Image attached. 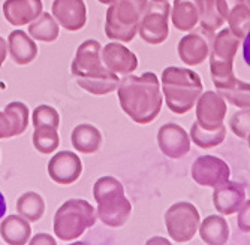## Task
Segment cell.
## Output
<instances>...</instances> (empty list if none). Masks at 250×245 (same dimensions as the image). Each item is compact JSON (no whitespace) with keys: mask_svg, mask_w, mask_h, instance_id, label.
I'll use <instances>...</instances> for the list:
<instances>
[{"mask_svg":"<svg viewBox=\"0 0 250 245\" xmlns=\"http://www.w3.org/2000/svg\"><path fill=\"white\" fill-rule=\"evenodd\" d=\"M98 218L108 227H122L132 214V204L125 194L123 184L116 176H101L93 186Z\"/></svg>","mask_w":250,"mask_h":245,"instance_id":"4","label":"cell"},{"mask_svg":"<svg viewBox=\"0 0 250 245\" xmlns=\"http://www.w3.org/2000/svg\"><path fill=\"white\" fill-rule=\"evenodd\" d=\"M59 33H60L59 23L48 12H42L29 26V35L35 40H41V42L51 43V42L57 40Z\"/></svg>","mask_w":250,"mask_h":245,"instance_id":"25","label":"cell"},{"mask_svg":"<svg viewBox=\"0 0 250 245\" xmlns=\"http://www.w3.org/2000/svg\"><path fill=\"white\" fill-rule=\"evenodd\" d=\"M201 239L208 245H223L229 239V225L220 215H208L199 225Z\"/></svg>","mask_w":250,"mask_h":245,"instance_id":"24","label":"cell"},{"mask_svg":"<svg viewBox=\"0 0 250 245\" xmlns=\"http://www.w3.org/2000/svg\"><path fill=\"white\" fill-rule=\"evenodd\" d=\"M199 212L190 202H177L165 212V227L169 238L177 244L192 241L199 229Z\"/></svg>","mask_w":250,"mask_h":245,"instance_id":"8","label":"cell"},{"mask_svg":"<svg viewBox=\"0 0 250 245\" xmlns=\"http://www.w3.org/2000/svg\"><path fill=\"white\" fill-rule=\"evenodd\" d=\"M33 126L36 124H53L56 127L60 126V115L57 113V109H54L50 105H39L33 111V117H32Z\"/></svg>","mask_w":250,"mask_h":245,"instance_id":"33","label":"cell"},{"mask_svg":"<svg viewBox=\"0 0 250 245\" xmlns=\"http://www.w3.org/2000/svg\"><path fill=\"white\" fill-rule=\"evenodd\" d=\"M98 2H101L102 5H111V3L117 2V0H98Z\"/></svg>","mask_w":250,"mask_h":245,"instance_id":"39","label":"cell"},{"mask_svg":"<svg viewBox=\"0 0 250 245\" xmlns=\"http://www.w3.org/2000/svg\"><path fill=\"white\" fill-rule=\"evenodd\" d=\"M225 136H226L225 124H220L214 129H206V127H202L198 121H195L192 124V129H190L192 142L202 150H210V148L220 145L225 141Z\"/></svg>","mask_w":250,"mask_h":245,"instance_id":"26","label":"cell"},{"mask_svg":"<svg viewBox=\"0 0 250 245\" xmlns=\"http://www.w3.org/2000/svg\"><path fill=\"white\" fill-rule=\"evenodd\" d=\"M153 2H168V0H153Z\"/></svg>","mask_w":250,"mask_h":245,"instance_id":"41","label":"cell"},{"mask_svg":"<svg viewBox=\"0 0 250 245\" xmlns=\"http://www.w3.org/2000/svg\"><path fill=\"white\" fill-rule=\"evenodd\" d=\"M213 38L214 36L206 33L204 30L192 32L185 38H181L177 45V53L180 60L186 63L188 66L202 64L210 56Z\"/></svg>","mask_w":250,"mask_h":245,"instance_id":"12","label":"cell"},{"mask_svg":"<svg viewBox=\"0 0 250 245\" xmlns=\"http://www.w3.org/2000/svg\"><path fill=\"white\" fill-rule=\"evenodd\" d=\"M228 105L222 94L216 92L201 93L196 100V121L206 129H214L223 124Z\"/></svg>","mask_w":250,"mask_h":245,"instance_id":"14","label":"cell"},{"mask_svg":"<svg viewBox=\"0 0 250 245\" xmlns=\"http://www.w3.org/2000/svg\"><path fill=\"white\" fill-rule=\"evenodd\" d=\"M246 2H247V5L250 6V0H246Z\"/></svg>","mask_w":250,"mask_h":245,"instance_id":"42","label":"cell"},{"mask_svg":"<svg viewBox=\"0 0 250 245\" xmlns=\"http://www.w3.org/2000/svg\"><path fill=\"white\" fill-rule=\"evenodd\" d=\"M51 14L67 32H78L87 23V6L84 0H54Z\"/></svg>","mask_w":250,"mask_h":245,"instance_id":"15","label":"cell"},{"mask_svg":"<svg viewBox=\"0 0 250 245\" xmlns=\"http://www.w3.org/2000/svg\"><path fill=\"white\" fill-rule=\"evenodd\" d=\"M161 82L168 109L177 115L189 113L196 105L204 88L201 76L195 71L175 66L164 69Z\"/></svg>","mask_w":250,"mask_h":245,"instance_id":"3","label":"cell"},{"mask_svg":"<svg viewBox=\"0 0 250 245\" xmlns=\"http://www.w3.org/2000/svg\"><path fill=\"white\" fill-rule=\"evenodd\" d=\"M17 212L30 223L39 221L45 212L43 197L35 191H27L21 194L17 200Z\"/></svg>","mask_w":250,"mask_h":245,"instance_id":"28","label":"cell"},{"mask_svg":"<svg viewBox=\"0 0 250 245\" xmlns=\"http://www.w3.org/2000/svg\"><path fill=\"white\" fill-rule=\"evenodd\" d=\"M102 45L99 40L87 39L77 48L71 63V74L83 90L95 96H104L117 90L120 78L111 72L101 57Z\"/></svg>","mask_w":250,"mask_h":245,"instance_id":"2","label":"cell"},{"mask_svg":"<svg viewBox=\"0 0 250 245\" xmlns=\"http://www.w3.org/2000/svg\"><path fill=\"white\" fill-rule=\"evenodd\" d=\"M33 133V147L41 154H51L60 145L59 127L53 124H36Z\"/></svg>","mask_w":250,"mask_h":245,"instance_id":"27","label":"cell"},{"mask_svg":"<svg viewBox=\"0 0 250 245\" xmlns=\"http://www.w3.org/2000/svg\"><path fill=\"white\" fill-rule=\"evenodd\" d=\"M247 141H249V150H250V133H249V136H247Z\"/></svg>","mask_w":250,"mask_h":245,"instance_id":"40","label":"cell"},{"mask_svg":"<svg viewBox=\"0 0 250 245\" xmlns=\"http://www.w3.org/2000/svg\"><path fill=\"white\" fill-rule=\"evenodd\" d=\"M43 9L42 0H5L3 15L12 26H27L36 19Z\"/></svg>","mask_w":250,"mask_h":245,"instance_id":"19","label":"cell"},{"mask_svg":"<svg viewBox=\"0 0 250 245\" xmlns=\"http://www.w3.org/2000/svg\"><path fill=\"white\" fill-rule=\"evenodd\" d=\"M232 133L240 139H247L250 133V108H241L229 121Z\"/></svg>","mask_w":250,"mask_h":245,"instance_id":"32","label":"cell"},{"mask_svg":"<svg viewBox=\"0 0 250 245\" xmlns=\"http://www.w3.org/2000/svg\"><path fill=\"white\" fill-rule=\"evenodd\" d=\"M237 226L243 233H250V200L244 202L243 207L238 209Z\"/></svg>","mask_w":250,"mask_h":245,"instance_id":"34","label":"cell"},{"mask_svg":"<svg viewBox=\"0 0 250 245\" xmlns=\"http://www.w3.org/2000/svg\"><path fill=\"white\" fill-rule=\"evenodd\" d=\"M5 214H6V200H5L3 193L0 191V218H3Z\"/></svg>","mask_w":250,"mask_h":245,"instance_id":"38","label":"cell"},{"mask_svg":"<svg viewBox=\"0 0 250 245\" xmlns=\"http://www.w3.org/2000/svg\"><path fill=\"white\" fill-rule=\"evenodd\" d=\"M220 94L237 108H250V82L237 79L225 90H220Z\"/></svg>","mask_w":250,"mask_h":245,"instance_id":"31","label":"cell"},{"mask_svg":"<svg viewBox=\"0 0 250 245\" xmlns=\"http://www.w3.org/2000/svg\"><path fill=\"white\" fill-rule=\"evenodd\" d=\"M117 94L125 114L136 124H150L161 114L162 90L153 72L126 75L117 87Z\"/></svg>","mask_w":250,"mask_h":245,"instance_id":"1","label":"cell"},{"mask_svg":"<svg viewBox=\"0 0 250 245\" xmlns=\"http://www.w3.org/2000/svg\"><path fill=\"white\" fill-rule=\"evenodd\" d=\"M98 220L96 208L84 199H69L57 209L53 221L56 236L63 242L78 239Z\"/></svg>","mask_w":250,"mask_h":245,"instance_id":"5","label":"cell"},{"mask_svg":"<svg viewBox=\"0 0 250 245\" xmlns=\"http://www.w3.org/2000/svg\"><path fill=\"white\" fill-rule=\"evenodd\" d=\"M29 242H30L32 245H36V244H50V245H56V244H57V241H56L53 236L45 235V233H39V235L33 236V239L29 241Z\"/></svg>","mask_w":250,"mask_h":245,"instance_id":"35","label":"cell"},{"mask_svg":"<svg viewBox=\"0 0 250 245\" xmlns=\"http://www.w3.org/2000/svg\"><path fill=\"white\" fill-rule=\"evenodd\" d=\"M38 45L32 36L22 30H14L8 36V51L12 61L18 66L30 64L38 57Z\"/></svg>","mask_w":250,"mask_h":245,"instance_id":"20","label":"cell"},{"mask_svg":"<svg viewBox=\"0 0 250 245\" xmlns=\"http://www.w3.org/2000/svg\"><path fill=\"white\" fill-rule=\"evenodd\" d=\"M225 23L223 17L217 9V0H202L201 17H199V27L206 33L214 36V32L219 30Z\"/></svg>","mask_w":250,"mask_h":245,"instance_id":"30","label":"cell"},{"mask_svg":"<svg viewBox=\"0 0 250 245\" xmlns=\"http://www.w3.org/2000/svg\"><path fill=\"white\" fill-rule=\"evenodd\" d=\"M72 147L83 154H95L102 145V133L93 124H78L71 135Z\"/></svg>","mask_w":250,"mask_h":245,"instance_id":"23","label":"cell"},{"mask_svg":"<svg viewBox=\"0 0 250 245\" xmlns=\"http://www.w3.org/2000/svg\"><path fill=\"white\" fill-rule=\"evenodd\" d=\"M225 21H228L229 30L240 40H243L246 35L250 32V6L247 5L246 0L234 6L226 15Z\"/></svg>","mask_w":250,"mask_h":245,"instance_id":"29","label":"cell"},{"mask_svg":"<svg viewBox=\"0 0 250 245\" xmlns=\"http://www.w3.org/2000/svg\"><path fill=\"white\" fill-rule=\"evenodd\" d=\"M243 57H244V61L246 64L250 68V32L246 35V38L243 39Z\"/></svg>","mask_w":250,"mask_h":245,"instance_id":"36","label":"cell"},{"mask_svg":"<svg viewBox=\"0 0 250 245\" xmlns=\"http://www.w3.org/2000/svg\"><path fill=\"white\" fill-rule=\"evenodd\" d=\"M83 173L81 159L72 151H60L48 162V175L56 184L71 186Z\"/></svg>","mask_w":250,"mask_h":245,"instance_id":"13","label":"cell"},{"mask_svg":"<svg viewBox=\"0 0 250 245\" xmlns=\"http://www.w3.org/2000/svg\"><path fill=\"white\" fill-rule=\"evenodd\" d=\"M240 48V39L229 30L219 32L211 40L210 50V75L216 88L225 90L234 81V57Z\"/></svg>","mask_w":250,"mask_h":245,"instance_id":"7","label":"cell"},{"mask_svg":"<svg viewBox=\"0 0 250 245\" xmlns=\"http://www.w3.org/2000/svg\"><path fill=\"white\" fill-rule=\"evenodd\" d=\"M29 126V106L22 102H11L0 113V139L20 136Z\"/></svg>","mask_w":250,"mask_h":245,"instance_id":"17","label":"cell"},{"mask_svg":"<svg viewBox=\"0 0 250 245\" xmlns=\"http://www.w3.org/2000/svg\"><path fill=\"white\" fill-rule=\"evenodd\" d=\"M101 57L106 68L117 75H130L138 69V57L117 42L105 45L101 51Z\"/></svg>","mask_w":250,"mask_h":245,"instance_id":"16","label":"cell"},{"mask_svg":"<svg viewBox=\"0 0 250 245\" xmlns=\"http://www.w3.org/2000/svg\"><path fill=\"white\" fill-rule=\"evenodd\" d=\"M190 172L198 186L213 188L228 181L231 176V168L228 163L216 155H201L193 162Z\"/></svg>","mask_w":250,"mask_h":245,"instance_id":"10","label":"cell"},{"mask_svg":"<svg viewBox=\"0 0 250 245\" xmlns=\"http://www.w3.org/2000/svg\"><path fill=\"white\" fill-rule=\"evenodd\" d=\"M6 54H8V42L3 38H0V68H2L6 60Z\"/></svg>","mask_w":250,"mask_h":245,"instance_id":"37","label":"cell"},{"mask_svg":"<svg viewBox=\"0 0 250 245\" xmlns=\"http://www.w3.org/2000/svg\"><path fill=\"white\" fill-rule=\"evenodd\" d=\"M147 3V0H117L111 3L105 15V35L112 40L132 42Z\"/></svg>","mask_w":250,"mask_h":245,"instance_id":"6","label":"cell"},{"mask_svg":"<svg viewBox=\"0 0 250 245\" xmlns=\"http://www.w3.org/2000/svg\"><path fill=\"white\" fill-rule=\"evenodd\" d=\"M202 0H174L171 9L172 26L180 32H190L199 23Z\"/></svg>","mask_w":250,"mask_h":245,"instance_id":"21","label":"cell"},{"mask_svg":"<svg viewBox=\"0 0 250 245\" xmlns=\"http://www.w3.org/2000/svg\"><path fill=\"white\" fill-rule=\"evenodd\" d=\"M171 6L168 2H148L138 26V33L148 45H161L169 36L168 18Z\"/></svg>","mask_w":250,"mask_h":245,"instance_id":"9","label":"cell"},{"mask_svg":"<svg viewBox=\"0 0 250 245\" xmlns=\"http://www.w3.org/2000/svg\"><path fill=\"white\" fill-rule=\"evenodd\" d=\"M30 235L29 221L20 214L6 217L0 225V236L8 245H24L30 241Z\"/></svg>","mask_w":250,"mask_h":245,"instance_id":"22","label":"cell"},{"mask_svg":"<svg viewBox=\"0 0 250 245\" xmlns=\"http://www.w3.org/2000/svg\"><path fill=\"white\" fill-rule=\"evenodd\" d=\"M246 202V190L240 183L225 181L214 187L213 191V205L222 215H232Z\"/></svg>","mask_w":250,"mask_h":245,"instance_id":"18","label":"cell"},{"mask_svg":"<svg viewBox=\"0 0 250 245\" xmlns=\"http://www.w3.org/2000/svg\"><path fill=\"white\" fill-rule=\"evenodd\" d=\"M157 145L168 159H183L190 151V136L175 123H167L157 132Z\"/></svg>","mask_w":250,"mask_h":245,"instance_id":"11","label":"cell"}]
</instances>
